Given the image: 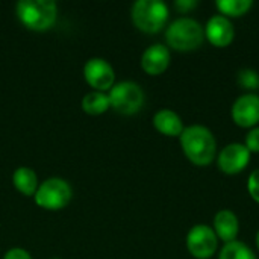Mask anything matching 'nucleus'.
<instances>
[{"label": "nucleus", "instance_id": "nucleus-23", "mask_svg": "<svg viewBox=\"0 0 259 259\" xmlns=\"http://www.w3.org/2000/svg\"><path fill=\"white\" fill-rule=\"evenodd\" d=\"M3 259H32L29 252H26L24 249H20V247H15V249H11L5 253Z\"/></svg>", "mask_w": 259, "mask_h": 259}, {"label": "nucleus", "instance_id": "nucleus-16", "mask_svg": "<svg viewBox=\"0 0 259 259\" xmlns=\"http://www.w3.org/2000/svg\"><path fill=\"white\" fill-rule=\"evenodd\" d=\"M109 97L100 91H91L82 99V109L91 115H100L109 109Z\"/></svg>", "mask_w": 259, "mask_h": 259}, {"label": "nucleus", "instance_id": "nucleus-4", "mask_svg": "<svg viewBox=\"0 0 259 259\" xmlns=\"http://www.w3.org/2000/svg\"><path fill=\"white\" fill-rule=\"evenodd\" d=\"M168 14V6L161 0H138L131 11L134 24L146 33L159 32L165 26Z\"/></svg>", "mask_w": 259, "mask_h": 259}, {"label": "nucleus", "instance_id": "nucleus-24", "mask_svg": "<svg viewBox=\"0 0 259 259\" xmlns=\"http://www.w3.org/2000/svg\"><path fill=\"white\" fill-rule=\"evenodd\" d=\"M256 247H258V250H259V231L256 232Z\"/></svg>", "mask_w": 259, "mask_h": 259}, {"label": "nucleus", "instance_id": "nucleus-18", "mask_svg": "<svg viewBox=\"0 0 259 259\" xmlns=\"http://www.w3.org/2000/svg\"><path fill=\"white\" fill-rule=\"evenodd\" d=\"M219 259H258L255 252L241 241H232L222 247Z\"/></svg>", "mask_w": 259, "mask_h": 259}, {"label": "nucleus", "instance_id": "nucleus-5", "mask_svg": "<svg viewBox=\"0 0 259 259\" xmlns=\"http://www.w3.org/2000/svg\"><path fill=\"white\" fill-rule=\"evenodd\" d=\"M108 97H109V105L117 112L124 115L137 114L144 105V91L138 83L132 80H123L114 83V87L109 90Z\"/></svg>", "mask_w": 259, "mask_h": 259}, {"label": "nucleus", "instance_id": "nucleus-20", "mask_svg": "<svg viewBox=\"0 0 259 259\" xmlns=\"http://www.w3.org/2000/svg\"><path fill=\"white\" fill-rule=\"evenodd\" d=\"M244 146L250 153H259V126L252 127L249 134L246 135V143Z\"/></svg>", "mask_w": 259, "mask_h": 259}, {"label": "nucleus", "instance_id": "nucleus-7", "mask_svg": "<svg viewBox=\"0 0 259 259\" xmlns=\"http://www.w3.org/2000/svg\"><path fill=\"white\" fill-rule=\"evenodd\" d=\"M219 247V238L208 225H196L187 234V249L196 259H209Z\"/></svg>", "mask_w": 259, "mask_h": 259}, {"label": "nucleus", "instance_id": "nucleus-11", "mask_svg": "<svg viewBox=\"0 0 259 259\" xmlns=\"http://www.w3.org/2000/svg\"><path fill=\"white\" fill-rule=\"evenodd\" d=\"M203 30L205 38L215 47H228L235 38V27L232 21L222 14L212 15Z\"/></svg>", "mask_w": 259, "mask_h": 259}, {"label": "nucleus", "instance_id": "nucleus-14", "mask_svg": "<svg viewBox=\"0 0 259 259\" xmlns=\"http://www.w3.org/2000/svg\"><path fill=\"white\" fill-rule=\"evenodd\" d=\"M153 126L165 137H181L185 129L182 118L171 109H159L153 115Z\"/></svg>", "mask_w": 259, "mask_h": 259}, {"label": "nucleus", "instance_id": "nucleus-3", "mask_svg": "<svg viewBox=\"0 0 259 259\" xmlns=\"http://www.w3.org/2000/svg\"><path fill=\"white\" fill-rule=\"evenodd\" d=\"M17 17L30 30H47L56 21L58 6L53 0H20Z\"/></svg>", "mask_w": 259, "mask_h": 259}, {"label": "nucleus", "instance_id": "nucleus-15", "mask_svg": "<svg viewBox=\"0 0 259 259\" xmlns=\"http://www.w3.org/2000/svg\"><path fill=\"white\" fill-rule=\"evenodd\" d=\"M12 184L24 196H33L39 187L36 173L29 167H18L12 175Z\"/></svg>", "mask_w": 259, "mask_h": 259}, {"label": "nucleus", "instance_id": "nucleus-19", "mask_svg": "<svg viewBox=\"0 0 259 259\" xmlns=\"http://www.w3.org/2000/svg\"><path fill=\"white\" fill-rule=\"evenodd\" d=\"M238 83L246 90H256L259 88V74L258 71L252 68H243L237 76Z\"/></svg>", "mask_w": 259, "mask_h": 259}, {"label": "nucleus", "instance_id": "nucleus-8", "mask_svg": "<svg viewBox=\"0 0 259 259\" xmlns=\"http://www.w3.org/2000/svg\"><path fill=\"white\" fill-rule=\"evenodd\" d=\"M85 80L94 88V91H106L114 87L115 73L112 65L103 58H91L83 67Z\"/></svg>", "mask_w": 259, "mask_h": 259}, {"label": "nucleus", "instance_id": "nucleus-21", "mask_svg": "<svg viewBox=\"0 0 259 259\" xmlns=\"http://www.w3.org/2000/svg\"><path fill=\"white\" fill-rule=\"evenodd\" d=\"M247 190H249L250 197L259 203V168L250 173L249 181H247Z\"/></svg>", "mask_w": 259, "mask_h": 259}, {"label": "nucleus", "instance_id": "nucleus-6", "mask_svg": "<svg viewBox=\"0 0 259 259\" xmlns=\"http://www.w3.org/2000/svg\"><path fill=\"white\" fill-rule=\"evenodd\" d=\"M35 196V203L49 211H58L65 208L71 200V187L59 178H50L39 184Z\"/></svg>", "mask_w": 259, "mask_h": 259}, {"label": "nucleus", "instance_id": "nucleus-17", "mask_svg": "<svg viewBox=\"0 0 259 259\" xmlns=\"http://www.w3.org/2000/svg\"><path fill=\"white\" fill-rule=\"evenodd\" d=\"M215 6L225 17H241L252 9L253 2L252 0H219Z\"/></svg>", "mask_w": 259, "mask_h": 259}, {"label": "nucleus", "instance_id": "nucleus-12", "mask_svg": "<svg viewBox=\"0 0 259 259\" xmlns=\"http://www.w3.org/2000/svg\"><path fill=\"white\" fill-rule=\"evenodd\" d=\"M170 50L164 44H152L141 56V68L150 76L162 74L170 65Z\"/></svg>", "mask_w": 259, "mask_h": 259}, {"label": "nucleus", "instance_id": "nucleus-1", "mask_svg": "<svg viewBox=\"0 0 259 259\" xmlns=\"http://www.w3.org/2000/svg\"><path fill=\"white\" fill-rule=\"evenodd\" d=\"M181 146L188 158L196 165L205 167L215 159L217 141L214 134L202 124H191L181 134Z\"/></svg>", "mask_w": 259, "mask_h": 259}, {"label": "nucleus", "instance_id": "nucleus-2", "mask_svg": "<svg viewBox=\"0 0 259 259\" xmlns=\"http://www.w3.org/2000/svg\"><path fill=\"white\" fill-rule=\"evenodd\" d=\"M205 39V30L202 24L191 17H181L165 30L167 44L178 52H191L202 46Z\"/></svg>", "mask_w": 259, "mask_h": 259}, {"label": "nucleus", "instance_id": "nucleus-13", "mask_svg": "<svg viewBox=\"0 0 259 259\" xmlns=\"http://www.w3.org/2000/svg\"><path fill=\"white\" fill-rule=\"evenodd\" d=\"M214 232L219 240L228 243H232L237 240V235L240 232V222L234 211L231 209H222L214 217Z\"/></svg>", "mask_w": 259, "mask_h": 259}, {"label": "nucleus", "instance_id": "nucleus-10", "mask_svg": "<svg viewBox=\"0 0 259 259\" xmlns=\"http://www.w3.org/2000/svg\"><path fill=\"white\" fill-rule=\"evenodd\" d=\"M232 120L240 127H256L259 123V96L243 94L240 96L231 109Z\"/></svg>", "mask_w": 259, "mask_h": 259}, {"label": "nucleus", "instance_id": "nucleus-9", "mask_svg": "<svg viewBox=\"0 0 259 259\" xmlns=\"http://www.w3.org/2000/svg\"><path fill=\"white\" fill-rule=\"evenodd\" d=\"M250 162V152L241 143L228 144L217 158L219 168L226 175L241 173Z\"/></svg>", "mask_w": 259, "mask_h": 259}, {"label": "nucleus", "instance_id": "nucleus-22", "mask_svg": "<svg viewBox=\"0 0 259 259\" xmlns=\"http://www.w3.org/2000/svg\"><path fill=\"white\" fill-rule=\"evenodd\" d=\"M199 6V2L197 0H176L175 2V8L181 12V14H185V12H190L193 11L194 8Z\"/></svg>", "mask_w": 259, "mask_h": 259}]
</instances>
